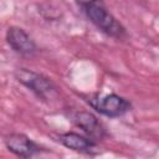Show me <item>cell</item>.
Wrapping results in <instances>:
<instances>
[{
  "mask_svg": "<svg viewBox=\"0 0 159 159\" xmlns=\"http://www.w3.org/2000/svg\"><path fill=\"white\" fill-rule=\"evenodd\" d=\"M86 102L96 112L109 118L120 117L132 109V103L129 99L116 93H94L86 97Z\"/></svg>",
  "mask_w": 159,
  "mask_h": 159,
  "instance_id": "obj_2",
  "label": "cell"
},
{
  "mask_svg": "<svg viewBox=\"0 0 159 159\" xmlns=\"http://www.w3.org/2000/svg\"><path fill=\"white\" fill-rule=\"evenodd\" d=\"M75 124L82 129L89 139L93 142L102 140L107 137V130L104 125L99 122V119L91 112L87 111H78L72 116Z\"/></svg>",
  "mask_w": 159,
  "mask_h": 159,
  "instance_id": "obj_6",
  "label": "cell"
},
{
  "mask_svg": "<svg viewBox=\"0 0 159 159\" xmlns=\"http://www.w3.org/2000/svg\"><path fill=\"white\" fill-rule=\"evenodd\" d=\"M5 40L7 45L19 55L31 56L37 51V46L32 37L20 26H10L6 30Z\"/></svg>",
  "mask_w": 159,
  "mask_h": 159,
  "instance_id": "obj_5",
  "label": "cell"
},
{
  "mask_svg": "<svg viewBox=\"0 0 159 159\" xmlns=\"http://www.w3.org/2000/svg\"><path fill=\"white\" fill-rule=\"evenodd\" d=\"M57 140L63 147H66L73 152L82 153V154H89V155L98 154V147H97L96 142H93L88 137H84L76 132L61 133L57 135Z\"/></svg>",
  "mask_w": 159,
  "mask_h": 159,
  "instance_id": "obj_7",
  "label": "cell"
},
{
  "mask_svg": "<svg viewBox=\"0 0 159 159\" xmlns=\"http://www.w3.org/2000/svg\"><path fill=\"white\" fill-rule=\"evenodd\" d=\"M15 78L19 83L25 86L29 91H31L37 98L42 101H47L55 94L56 86L55 83L45 75L35 72L29 68H17L15 71Z\"/></svg>",
  "mask_w": 159,
  "mask_h": 159,
  "instance_id": "obj_3",
  "label": "cell"
},
{
  "mask_svg": "<svg viewBox=\"0 0 159 159\" xmlns=\"http://www.w3.org/2000/svg\"><path fill=\"white\" fill-rule=\"evenodd\" d=\"M5 147L7 150L22 159H32L37 154L45 152V148L39 145L31 138L22 133H11L7 134L4 139Z\"/></svg>",
  "mask_w": 159,
  "mask_h": 159,
  "instance_id": "obj_4",
  "label": "cell"
},
{
  "mask_svg": "<svg viewBox=\"0 0 159 159\" xmlns=\"http://www.w3.org/2000/svg\"><path fill=\"white\" fill-rule=\"evenodd\" d=\"M86 17L107 36L122 40L127 36L125 27L113 16V14L101 1H80L77 2Z\"/></svg>",
  "mask_w": 159,
  "mask_h": 159,
  "instance_id": "obj_1",
  "label": "cell"
}]
</instances>
